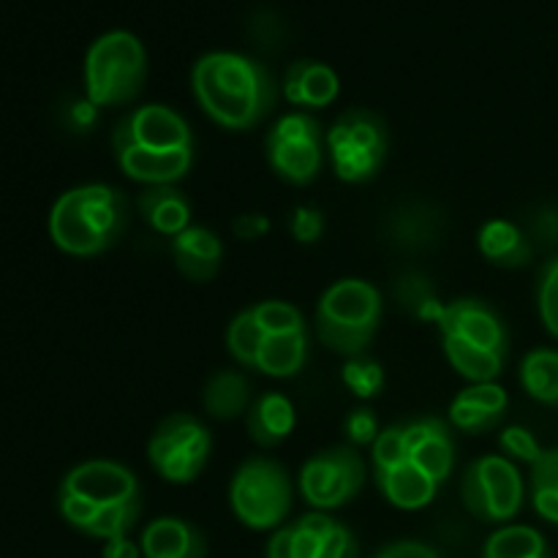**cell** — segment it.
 Instances as JSON below:
<instances>
[{
    "mask_svg": "<svg viewBox=\"0 0 558 558\" xmlns=\"http://www.w3.org/2000/svg\"><path fill=\"white\" fill-rule=\"evenodd\" d=\"M191 90L202 112L227 131H251L270 114L278 85L265 63L232 49H213L196 58Z\"/></svg>",
    "mask_w": 558,
    "mask_h": 558,
    "instance_id": "1",
    "label": "cell"
},
{
    "mask_svg": "<svg viewBox=\"0 0 558 558\" xmlns=\"http://www.w3.org/2000/svg\"><path fill=\"white\" fill-rule=\"evenodd\" d=\"M129 202L107 183H87L63 191L49 210V238L63 254L90 259L123 238Z\"/></svg>",
    "mask_w": 558,
    "mask_h": 558,
    "instance_id": "2",
    "label": "cell"
},
{
    "mask_svg": "<svg viewBox=\"0 0 558 558\" xmlns=\"http://www.w3.org/2000/svg\"><path fill=\"white\" fill-rule=\"evenodd\" d=\"M385 303L374 283L341 278L330 283L316 303V336L330 352L360 357L381 325Z\"/></svg>",
    "mask_w": 558,
    "mask_h": 558,
    "instance_id": "3",
    "label": "cell"
},
{
    "mask_svg": "<svg viewBox=\"0 0 558 558\" xmlns=\"http://www.w3.org/2000/svg\"><path fill=\"white\" fill-rule=\"evenodd\" d=\"M82 74H85V98L96 109L134 101L147 82L145 44L125 27L101 33L87 47Z\"/></svg>",
    "mask_w": 558,
    "mask_h": 558,
    "instance_id": "4",
    "label": "cell"
},
{
    "mask_svg": "<svg viewBox=\"0 0 558 558\" xmlns=\"http://www.w3.org/2000/svg\"><path fill=\"white\" fill-rule=\"evenodd\" d=\"M292 480L278 461L254 456L240 463L229 483V507L243 526L254 532L281 529L292 510Z\"/></svg>",
    "mask_w": 558,
    "mask_h": 558,
    "instance_id": "5",
    "label": "cell"
},
{
    "mask_svg": "<svg viewBox=\"0 0 558 558\" xmlns=\"http://www.w3.org/2000/svg\"><path fill=\"white\" fill-rule=\"evenodd\" d=\"M327 158L332 172L343 183H368L385 167L390 153V131L387 123L371 109H347L325 134Z\"/></svg>",
    "mask_w": 558,
    "mask_h": 558,
    "instance_id": "6",
    "label": "cell"
},
{
    "mask_svg": "<svg viewBox=\"0 0 558 558\" xmlns=\"http://www.w3.org/2000/svg\"><path fill=\"white\" fill-rule=\"evenodd\" d=\"M210 428L185 412L163 417L147 441V461L153 472L172 485L194 483L210 461Z\"/></svg>",
    "mask_w": 558,
    "mask_h": 558,
    "instance_id": "7",
    "label": "cell"
},
{
    "mask_svg": "<svg viewBox=\"0 0 558 558\" xmlns=\"http://www.w3.org/2000/svg\"><path fill=\"white\" fill-rule=\"evenodd\" d=\"M463 507L483 523H507L521 512L526 483L515 461L505 456H483L461 480Z\"/></svg>",
    "mask_w": 558,
    "mask_h": 558,
    "instance_id": "8",
    "label": "cell"
},
{
    "mask_svg": "<svg viewBox=\"0 0 558 558\" xmlns=\"http://www.w3.org/2000/svg\"><path fill=\"white\" fill-rule=\"evenodd\" d=\"M325 129L308 112L281 114L267 134V161L272 172L292 185H308L325 163Z\"/></svg>",
    "mask_w": 558,
    "mask_h": 558,
    "instance_id": "9",
    "label": "cell"
},
{
    "mask_svg": "<svg viewBox=\"0 0 558 558\" xmlns=\"http://www.w3.org/2000/svg\"><path fill=\"white\" fill-rule=\"evenodd\" d=\"M365 461L352 445H336L311 456L300 469V494L316 512L338 510L363 490Z\"/></svg>",
    "mask_w": 558,
    "mask_h": 558,
    "instance_id": "10",
    "label": "cell"
},
{
    "mask_svg": "<svg viewBox=\"0 0 558 558\" xmlns=\"http://www.w3.org/2000/svg\"><path fill=\"white\" fill-rule=\"evenodd\" d=\"M147 147V150H185L194 147L189 123L167 104H145L125 114L112 134V150Z\"/></svg>",
    "mask_w": 558,
    "mask_h": 558,
    "instance_id": "11",
    "label": "cell"
},
{
    "mask_svg": "<svg viewBox=\"0 0 558 558\" xmlns=\"http://www.w3.org/2000/svg\"><path fill=\"white\" fill-rule=\"evenodd\" d=\"M63 494L76 496V499L90 501L93 507L118 505V501L140 499V483L131 469L114 461H85L71 469L60 483Z\"/></svg>",
    "mask_w": 558,
    "mask_h": 558,
    "instance_id": "12",
    "label": "cell"
},
{
    "mask_svg": "<svg viewBox=\"0 0 558 558\" xmlns=\"http://www.w3.org/2000/svg\"><path fill=\"white\" fill-rule=\"evenodd\" d=\"M401 425L409 463L423 469L439 485L447 483L456 469V439L450 425L439 417H414Z\"/></svg>",
    "mask_w": 558,
    "mask_h": 558,
    "instance_id": "13",
    "label": "cell"
},
{
    "mask_svg": "<svg viewBox=\"0 0 558 558\" xmlns=\"http://www.w3.org/2000/svg\"><path fill=\"white\" fill-rule=\"evenodd\" d=\"M436 325H439L441 336H461L490 352L507 354L505 322L485 300L461 298L441 305Z\"/></svg>",
    "mask_w": 558,
    "mask_h": 558,
    "instance_id": "14",
    "label": "cell"
},
{
    "mask_svg": "<svg viewBox=\"0 0 558 558\" xmlns=\"http://www.w3.org/2000/svg\"><path fill=\"white\" fill-rule=\"evenodd\" d=\"M281 93L287 98V104L298 107L300 112H308V109H325L341 93V80H338L336 69L322 60H294L289 63V69L283 71Z\"/></svg>",
    "mask_w": 558,
    "mask_h": 558,
    "instance_id": "15",
    "label": "cell"
},
{
    "mask_svg": "<svg viewBox=\"0 0 558 558\" xmlns=\"http://www.w3.org/2000/svg\"><path fill=\"white\" fill-rule=\"evenodd\" d=\"M120 172L142 185H178L194 163V147L185 150H147V147H125L114 153Z\"/></svg>",
    "mask_w": 558,
    "mask_h": 558,
    "instance_id": "16",
    "label": "cell"
},
{
    "mask_svg": "<svg viewBox=\"0 0 558 558\" xmlns=\"http://www.w3.org/2000/svg\"><path fill=\"white\" fill-rule=\"evenodd\" d=\"M510 396L496 381L485 385H469L466 390L458 392L450 403V425L461 434H488L505 420Z\"/></svg>",
    "mask_w": 558,
    "mask_h": 558,
    "instance_id": "17",
    "label": "cell"
},
{
    "mask_svg": "<svg viewBox=\"0 0 558 558\" xmlns=\"http://www.w3.org/2000/svg\"><path fill=\"white\" fill-rule=\"evenodd\" d=\"M172 259L174 267L183 272L189 281L207 283L218 276L223 259V245L216 232L207 227L191 223L185 232L172 238Z\"/></svg>",
    "mask_w": 558,
    "mask_h": 558,
    "instance_id": "18",
    "label": "cell"
},
{
    "mask_svg": "<svg viewBox=\"0 0 558 558\" xmlns=\"http://www.w3.org/2000/svg\"><path fill=\"white\" fill-rule=\"evenodd\" d=\"M145 558H205L207 543L194 523L183 518H156L140 539Z\"/></svg>",
    "mask_w": 558,
    "mask_h": 558,
    "instance_id": "19",
    "label": "cell"
},
{
    "mask_svg": "<svg viewBox=\"0 0 558 558\" xmlns=\"http://www.w3.org/2000/svg\"><path fill=\"white\" fill-rule=\"evenodd\" d=\"M136 213L153 232L178 238L191 227V202L178 185H150L136 196Z\"/></svg>",
    "mask_w": 558,
    "mask_h": 558,
    "instance_id": "20",
    "label": "cell"
},
{
    "mask_svg": "<svg viewBox=\"0 0 558 558\" xmlns=\"http://www.w3.org/2000/svg\"><path fill=\"white\" fill-rule=\"evenodd\" d=\"M294 425H298V412L294 403L281 392H265L256 398L248 409V436L254 445L278 447L292 436Z\"/></svg>",
    "mask_w": 558,
    "mask_h": 558,
    "instance_id": "21",
    "label": "cell"
},
{
    "mask_svg": "<svg viewBox=\"0 0 558 558\" xmlns=\"http://www.w3.org/2000/svg\"><path fill=\"white\" fill-rule=\"evenodd\" d=\"M477 248L490 265L505 267V270H515L532 259V243L526 232L507 218H490L480 227Z\"/></svg>",
    "mask_w": 558,
    "mask_h": 558,
    "instance_id": "22",
    "label": "cell"
},
{
    "mask_svg": "<svg viewBox=\"0 0 558 558\" xmlns=\"http://www.w3.org/2000/svg\"><path fill=\"white\" fill-rule=\"evenodd\" d=\"M376 488L381 490L387 501L398 510H423L439 494V483L430 480L423 469L414 463H401V466L390 469V472L374 474Z\"/></svg>",
    "mask_w": 558,
    "mask_h": 558,
    "instance_id": "23",
    "label": "cell"
},
{
    "mask_svg": "<svg viewBox=\"0 0 558 558\" xmlns=\"http://www.w3.org/2000/svg\"><path fill=\"white\" fill-rule=\"evenodd\" d=\"M441 343H445V357L452 365V371L472 385L496 381L505 371L507 354L490 352V349L477 347L461 336H441Z\"/></svg>",
    "mask_w": 558,
    "mask_h": 558,
    "instance_id": "24",
    "label": "cell"
},
{
    "mask_svg": "<svg viewBox=\"0 0 558 558\" xmlns=\"http://www.w3.org/2000/svg\"><path fill=\"white\" fill-rule=\"evenodd\" d=\"M205 412L216 420H238L251 409V385L240 371L221 368L207 379L202 392Z\"/></svg>",
    "mask_w": 558,
    "mask_h": 558,
    "instance_id": "25",
    "label": "cell"
},
{
    "mask_svg": "<svg viewBox=\"0 0 558 558\" xmlns=\"http://www.w3.org/2000/svg\"><path fill=\"white\" fill-rule=\"evenodd\" d=\"M308 360V336L305 332H287V336H265L259 349L256 371L272 379H289L305 368Z\"/></svg>",
    "mask_w": 558,
    "mask_h": 558,
    "instance_id": "26",
    "label": "cell"
},
{
    "mask_svg": "<svg viewBox=\"0 0 558 558\" xmlns=\"http://www.w3.org/2000/svg\"><path fill=\"white\" fill-rule=\"evenodd\" d=\"M521 385L526 396L545 407L558 409V352L556 349H532L521 360Z\"/></svg>",
    "mask_w": 558,
    "mask_h": 558,
    "instance_id": "27",
    "label": "cell"
},
{
    "mask_svg": "<svg viewBox=\"0 0 558 558\" xmlns=\"http://www.w3.org/2000/svg\"><path fill=\"white\" fill-rule=\"evenodd\" d=\"M483 558H550V554L548 543L537 529L510 523L490 534L483 548Z\"/></svg>",
    "mask_w": 558,
    "mask_h": 558,
    "instance_id": "28",
    "label": "cell"
},
{
    "mask_svg": "<svg viewBox=\"0 0 558 558\" xmlns=\"http://www.w3.org/2000/svg\"><path fill=\"white\" fill-rule=\"evenodd\" d=\"M262 343H265V330H262L259 322H256L254 308L240 311L227 327V349L229 354H232L234 363H240L243 368L256 371Z\"/></svg>",
    "mask_w": 558,
    "mask_h": 558,
    "instance_id": "29",
    "label": "cell"
},
{
    "mask_svg": "<svg viewBox=\"0 0 558 558\" xmlns=\"http://www.w3.org/2000/svg\"><path fill=\"white\" fill-rule=\"evenodd\" d=\"M142 512V501L131 499V501H118V505H107L98 507L96 518L90 521V526L85 529L82 534L96 539H118V537H129L131 529L136 526Z\"/></svg>",
    "mask_w": 558,
    "mask_h": 558,
    "instance_id": "30",
    "label": "cell"
},
{
    "mask_svg": "<svg viewBox=\"0 0 558 558\" xmlns=\"http://www.w3.org/2000/svg\"><path fill=\"white\" fill-rule=\"evenodd\" d=\"M256 322L265 330V336H287V332H305L303 311L287 300H265V303L251 305Z\"/></svg>",
    "mask_w": 558,
    "mask_h": 558,
    "instance_id": "31",
    "label": "cell"
},
{
    "mask_svg": "<svg viewBox=\"0 0 558 558\" xmlns=\"http://www.w3.org/2000/svg\"><path fill=\"white\" fill-rule=\"evenodd\" d=\"M341 379L354 396L363 398V401H371V398L379 396L381 387H385V368H381L376 360L360 354V357L347 360V365H343L341 371Z\"/></svg>",
    "mask_w": 558,
    "mask_h": 558,
    "instance_id": "32",
    "label": "cell"
},
{
    "mask_svg": "<svg viewBox=\"0 0 558 558\" xmlns=\"http://www.w3.org/2000/svg\"><path fill=\"white\" fill-rule=\"evenodd\" d=\"M401 463H409L407 439H403V425L396 423L390 428H381V434L371 445V466H374V474H381Z\"/></svg>",
    "mask_w": 558,
    "mask_h": 558,
    "instance_id": "33",
    "label": "cell"
},
{
    "mask_svg": "<svg viewBox=\"0 0 558 558\" xmlns=\"http://www.w3.org/2000/svg\"><path fill=\"white\" fill-rule=\"evenodd\" d=\"M537 308L545 330L558 341V256L545 262L543 270H539Z\"/></svg>",
    "mask_w": 558,
    "mask_h": 558,
    "instance_id": "34",
    "label": "cell"
},
{
    "mask_svg": "<svg viewBox=\"0 0 558 558\" xmlns=\"http://www.w3.org/2000/svg\"><path fill=\"white\" fill-rule=\"evenodd\" d=\"M499 447L505 458L515 463H529V466H534L537 458L543 456V445L537 441V436L529 428H523V425H510V428L501 430Z\"/></svg>",
    "mask_w": 558,
    "mask_h": 558,
    "instance_id": "35",
    "label": "cell"
},
{
    "mask_svg": "<svg viewBox=\"0 0 558 558\" xmlns=\"http://www.w3.org/2000/svg\"><path fill=\"white\" fill-rule=\"evenodd\" d=\"M289 229H292V238L298 240V243L303 245L319 243V238L325 234V213H322L319 207H311V205L294 207Z\"/></svg>",
    "mask_w": 558,
    "mask_h": 558,
    "instance_id": "36",
    "label": "cell"
},
{
    "mask_svg": "<svg viewBox=\"0 0 558 558\" xmlns=\"http://www.w3.org/2000/svg\"><path fill=\"white\" fill-rule=\"evenodd\" d=\"M343 430H347V439L352 447H368L374 445L376 436L381 434L379 423H376V414L371 409L360 407L354 412H349L347 423H343Z\"/></svg>",
    "mask_w": 558,
    "mask_h": 558,
    "instance_id": "37",
    "label": "cell"
},
{
    "mask_svg": "<svg viewBox=\"0 0 558 558\" xmlns=\"http://www.w3.org/2000/svg\"><path fill=\"white\" fill-rule=\"evenodd\" d=\"M532 494L558 496V447L543 450L532 466Z\"/></svg>",
    "mask_w": 558,
    "mask_h": 558,
    "instance_id": "38",
    "label": "cell"
},
{
    "mask_svg": "<svg viewBox=\"0 0 558 558\" xmlns=\"http://www.w3.org/2000/svg\"><path fill=\"white\" fill-rule=\"evenodd\" d=\"M316 558H357V543L343 523H332L330 532L322 537Z\"/></svg>",
    "mask_w": 558,
    "mask_h": 558,
    "instance_id": "39",
    "label": "cell"
},
{
    "mask_svg": "<svg viewBox=\"0 0 558 558\" xmlns=\"http://www.w3.org/2000/svg\"><path fill=\"white\" fill-rule=\"evenodd\" d=\"M232 229L240 240L251 243V240H262L270 232V218L265 213H243V216L234 218Z\"/></svg>",
    "mask_w": 558,
    "mask_h": 558,
    "instance_id": "40",
    "label": "cell"
},
{
    "mask_svg": "<svg viewBox=\"0 0 558 558\" xmlns=\"http://www.w3.org/2000/svg\"><path fill=\"white\" fill-rule=\"evenodd\" d=\"M387 558H441L430 545L417 543V539H398L381 550Z\"/></svg>",
    "mask_w": 558,
    "mask_h": 558,
    "instance_id": "41",
    "label": "cell"
},
{
    "mask_svg": "<svg viewBox=\"0 0 558 558\" xmlns=\"http://www.w3.org/2000/svg\"><path fill=\"white\" fill-rule=\"evenodd\" d=\"M267 558H294L292 550V523L272 532L270 543H267Z\"/></svg>",
    "mask_w": 558,
    "mask_h": 558,
    "instance_id": "42",
    "label": "cell"
},
{
    "mask_svg": "<svg viewBox=\"0 0 558 558\" xmlns=\"http://www.w3.org/2000/svg\"><path fill=\"white\" fill-rule=\"evenodd\" d=\"M104 558H142V548L136 543H131L129 537L107 539L104 543Z\"/></svg>",
    "mask_w": 558,
    "mask_h": 558,
    "instance_id": "43",
    "label": "cell"
},
{
    "mask_svg": "<svg viewBox=\"0 0 558 558\" xmlns=\"http://www.w3.org/2000/svg\"><path fill=\"white\" fill-rule=\"evenodd\" d=\"M532 505H534V510H537L539 518H545V521L556 523L558 526V496L532 494Z\"/></svg>",
    "mask_w": 558,
    "mask_h": 558,
    "instance_id": "44",
    "label": "cell"
},
{
    "mask_svg": "<svg viewBox=\"0 0 558 558\" xmlns=\"http://www.w3.org/2000/svg\"><path fill=\"white\" fill-rule=\"evenodd\" d=\"M374 558H387V556H385V554H379V556H374Z\"/></svg>",
    "mask_w": 558,
    "mask_h": 558,
    "instance_id": "45",
    "label": "cell"
}]
</instances>
